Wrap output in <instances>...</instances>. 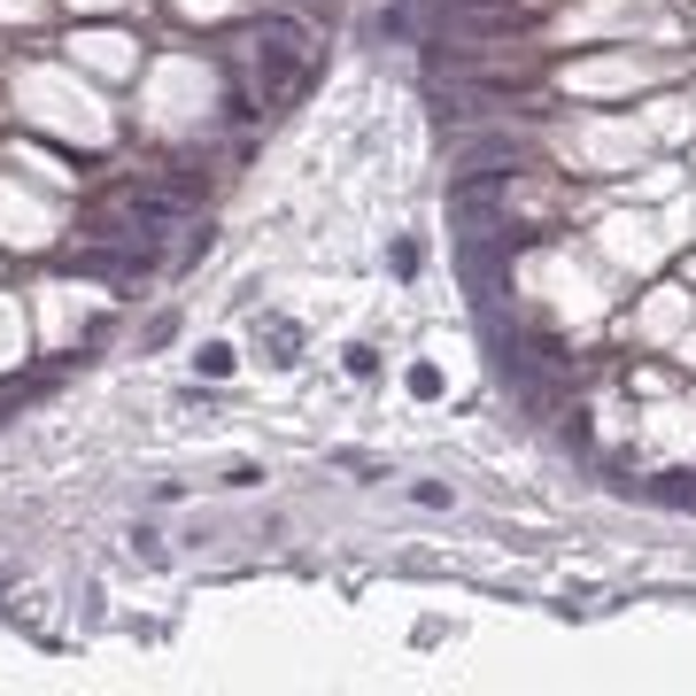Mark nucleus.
I'll return each mask as SVG.
<instances>
[{
    "instance_id": "obj_5",
    "label": "nucleus",
    "mask_w": 696,
    "mask_h": 696,
    "mask_svg": "<svg viewBox=\"0 0 696 696\" xmlns=\"http://www.w3.org/2000/svg\"><path fill=\"white\" fill-rule=\"evenodd\" d=\"M302 9H325V16H333V9H340V0H302Z\"/></svg>"
},
{
    "instance_id": "obj_3",
    "label": "nucleus",
    "mask_w": 696,
    "mask_h": 696,
    "mask_svg": "<svg viewBox=\"0 0 696 696\" xmlns=\"http://www.w3.org/2000/svg\"><path fill=\"white\" fill-rule=\"evenodd\" d=\"M255 85H264L272 101H287L302 85V47H264V55H255Z\"/></svg>"
},
{
    "instance_id": "obj_2",
    "label": "nucleus",
    "mask_w": 696,
    "mask_h": 696,
    "mask_svg": "<svg viewBox=\"0 0 696 696\" xmlns=\"http://www.w3.org/2000/svg\"><path fill=\"white\" fill-rule=\"evenodd\" d=\"M124 217H132L140 232L163 240L170 225H187V217H194V202H187V194H170L163 179H140V187H124Z\"/></svg>"
},
{
    "instance_id": "obj_4",
    "label": "nucleus",
    "mask_w": 696,
    "mask_h": 696,
    "mask_svg": "<svg viewBox=\"0 0 696 696\" xmlns=\"http://www.w3.org/2000/svg\"><path fill=\"white\" fill-rule=\"evenodd\" d=\"M255 32L279 39V47H302V39H310V32H302V16H287V9H264V16H255Z\"/></svg>"
},
{
    "instance_id": "obj_1",
    "label": "nucleus",
    "mask_w": 696,
    "mask_h": 696,
    "mask_svg": "<svg viewBox=\"0 0 696 696\" xmlns=\"http://www.w3.org/2000/svg\"><path fill=\"white\" fill-rule=\"evenodd\" d=\"M155 264H163L155 232H140L132 217L124 225H94V240L70 248V272H85V279H147Z\"/></svg>"
}]
</instances>
